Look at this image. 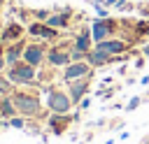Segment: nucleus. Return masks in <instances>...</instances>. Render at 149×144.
<instances>
[{
  "mask_svg": "<svg viewBox=\"0 0 149 144\" xmlns=\"http://www.w3.org/2000/svg\"><path fill=\"white\" fill-rule=\"evenodd\" d=\"M70 102H72V98H68L65 93H51L49 95V107L56 114H65L70 109Z\"/></svg>",
  "mask_w": 149,
  "mask_h": 144,
  "instance_id": "obj_2",
  "label": "nucleus"
},
{
  "mask_svg": "<svg viewBox=\"0 0 149 144\" xmlns=\"http://www.w3.org/2000/svg\"><path fill=\"white\" fill-rule=\"evenodd\" d=\"M49 60H51L54 65H68V63H70V56H68V53H61V51H51V53H49Z\"/></svg>",
  "mask_w": 149,
  "mask_h": 144,
  "instance_id": "obj_11",
  "label": "nucleus"
},
{
  "mask_svg": "<svg viewBox=\"0 0 149 144\" xmlns=\"http://www.w3.org/2000/svg\"><path fill=\"white\" fill-rule=\"evenodd\" d=\"M68 121H70L68 116H54V118H51L49 123H51V128H54V132H63V128L68 125Z\"/></svg>",
  "mask_w": 149,
  "mask_h": 144,
  "instance_id": "obj_12",
  "label": "nucleus"
},
{
  "mask_svg": "<svg viewBox=\"0 0 149 144\" xmlns=\"http://www.w3.org/2000/svg\"><path fill=\"white\" fill-rule=\"evenodd\" d=\"M26 60H28V65H37V63L42 60V49L28 46V49H26Z\"/></svg>",
  "mask_w": 149,
  "mask_h": 144,
  "instance_id": "obj_8",
  "label": "nucleus"
},
{
  "mask_svg": "<svg viewBox=\"0 0 149 144\" xmlns=\"http://www.w3.org/2000/svg\"><path fill=\"white\" fill-rule=\"evenodd\" d=\"M86 93V81H77V84H72L70 86V98L77 102V100H81V95Z\"/></svg>",
  "mask_w": 149,
  "mask_h": 144,
  "instance_id": "obj_10",
  "label": "nucleus"
},
{
  "mask_svg": "<svg viewBox=\"0 0 149 144\" xmlns=\"http://www.w3.org/2000/svg\"><path fill=\"white\" fill-rule=\"evenodd\" d=\"M144 2H149V0H144Z\"/></svg>",
  "mask_w": 149,
  "mask_h": 144,
  "instance_id": "obj_26",
  "label": "nucleus"
},
{
  "mask_svg": "<svg viewBox=\"0 0 149 144\" xmlns=\"http://www.w3.org/2000/svg\"><path fill=\"white\" fill-rule=\"evenodd\" d=\"M88 105H91V100H88V98H84V100H81V105H79V107H81V109H86V107H88Z\"/></svg>",
  "mask_w": 149,
  "mask_h": 144,
  "instance_id": "obj_21",
  "label": "nucleus"
},
{
  "mask_svg": "<svg viewBox=\"0 0 149 144\" xmlns=\"http://www.w3.org/2000/svg\"><path fill=\"white\" fill-rule=\"evenodd\" d=\"M105 144H112V142H105Z\"/></svg>",
  "mask_w": 149,
  "mask_h": 144,
  "instance_id": "obj_25",
  "label": "nucleus"
},
{
  "mask_svg": "<svg viewBox=\"0 0 149 144\" xmlns=\"http://www.w3.org/2000/svg\"><path fill=\"white\" fill-rule=\"evenodd\" d=\"M19 33H21V28H19V26H12V28L7 30V35H5V37H16Z\"/></svg>",
  "mask_w": 149,
  "mask_h": 144,
  "instance_id": "obj_17",
  "label": "nucleus"
},
{
  "mask_svg": "<svg viewBox=\"0 0 149 144\" xmlns=\"http://www.w3.org/2000/svg\"><path fill=\"white\" fill-rule=\"evenodd\" d=\"M86 72H88V65L86 63H72L65 70V79H77V77H84Z\"/></svg>",
  "mask_w": 149,
  "mask_h": 144,
  "instance_id": "obj_7",
  "label": "nucleus"
},
{
  "mask_svg": "<svg viewBox=\"0 0 149 144\" xmlns=\"http://www.w3.org/2000/svg\"><path fill=\"white\" fill-rule=\"evenodd\" d=\"M2 111H5V114H12V111H14V107H12L9 102H2Z\"/></svg>",
  "mask_w": 149,
  "mask_h": 144,
  "instance_id": "obj_18",
  "label": "nucleus"
},
{
  "mask_svg": "<svg viewBox=\"0 0 149 144\" xmlns=\"http://www.w3.org/2000/svg\"><path fill=\"white\" fill-rule=\"evenodd\" d=\"M140 102H142V100L135 95V98H130V102L126 105V109H128V111H133V109H137V105H140Z\"/></svg>",
  "mask_w": 149,
  "mask_h": 144,
  "instance_id": "obj_15",
  "label": "nucleus"
},
{
  "mask_svg": "<svg viewBox=\"0 0 149 144\" xmlns=\"http://www.w3.org/2000/svg\"><path fill=\"white\" fill-rule=\"evenodd\" d=\"M137 35H149V23H147V21L137 23Z\"/></svg>",
  "mask_w": 149,
  "mask_h": 144,
  "instance_id": "obj_16",
  "label": "nucleus"
},
{
  "mask_svg": "<svg viewBox=\"0 0 149 144\" xmlns=\"http://www.w3.org/2000/svg\"><path fill=\"white\" fill-rule=\"evenodd\" d=\"M14 81H30L33 79V65H23V67H14L9 74Z\"/></svg>",
  "mask_w": 149,
  "mask_h": 144,
  "instance_id": "obj_5",
  "label": "nucleus"
},
{
  "mask_svg": "<svg viewBox=\"0 0 149 144\" xmlns=\"http://www.w3.org/2000/svg\"><path fill=\"white\" fill-rule=\"evenodd\" d=\"M142 53H144V56H147V58H149V44H147V46H144V51H142Z\"/></svg>",
  "mask_w": 149,
  "mask_h": 144,
  "instance_id": "obj_23",
  "label": "nucleus"
},
{
  "mask_svg": "<svg viewBox=\"0 0 149 144\" xmlns=\"http://www.w3.org/2000/svg\"><path fill=\"white\" fill-rule=\"evenodd\" d=\"M88 44H91V30H86V33H81L79 37H77V44H74V49L77 51H88Z\"/></svg>",
  "mask_w": 149,
  "mask_h": 144,
  "instance_id": "obj_9",
  "label": "nucleus"
},
{
  "mask_svg": "<svg viewBox=\"0 0 149 144\" xmlns=\"http://www.w3.org/2000/svg\"><path fill=\"white\" fill-rule=\"evenodd\" d=\"M135 67H137V70L144 67V58H137V60H135Z\"/></svg>",
  "mask_w": 149,
  "mask_h": 144,
  "instance_id": "obj_20",
  "label": "nucleus"
},
{
  "mask_svg": "<svg viewBox=\"0 0 149 144\" xmlns=\"http://www.w3.org/2000/svg\"><path fill=\"white\" fill-rule=\"evenodd\" d=\"M95 49H100V51H105L109 56H116V53L126 51V42H121V39H102V42H98Z\"/></svg>",
  "mask_w": 149,
  "mask_h": 144,
  "instance_id": "obj_3",
  "label": "nucleus"
},
{
  "mask_svg": "<svg viewBox=\"0 0 149 144\" xmlns=\"http://www.w3.org/2000/svg\"><path fill=\"white\" fill-rule=\"evenodd\" d=\"M16 107H19L21 111H26V114H35V111L40 109L37 100H35V98H28V95H19V98H16Z\"/></svg>",
  "mask_w": 149,
  "mask_h": 144,
  "instance_id": "obj_4",
  "label": "nucleus"
},
{
  "mask_svg": "<svg viewBox=\"0 0 149 144\" xmlns=\"http://www.w3.org/2000/svg\"><path fill=\"white\" fill-rule=\"evenodd\" d=\"M109 60H112V56L105 53V51H100V49H93V51L88 53V63H91V65H98V67H100V65H107Z\"/></svg>",
  "mask_w": 149,
  "mask_h": 144,
  "instance_id": "obj_6",
  "label": "nucleus"
},
{
  "mask_svg": "<svg viewBox=\"0 0 149 144\" xmlns=\"http://www.w3.org/2000/svg\"><path fill=\"white\" fill-rule=\"evenodd\" d=\"M12 125H14V128H23V121H21V118H14Z\"/></svg>",
  "mask_w": 149,
  "mask_h": 144,
  "instance_id": "obj_19",
  "label": "nucleus"
},
{
  "mask_svg": "<svg viewBox=\"0 0 149 144\" xmlns=\"http://www.w3.org/2000/svg\"><path fill=\"white\" fill-rule=\"evenodd\" d=\"M114 30V21H109V19H98L95 23H93V28H91V37L95 39V42H102V39H107V35Z\"/></svg>",
  "mask_w": 149,
  "mask_h": 144,
  "instance_id": "obj_1",
  "label": "nucleus"
},
{
  "mask_svg": "<svg viewBox=\"0 0 149 144\" xmlns=\"http://www.w3.org/2000/svg\"><path fill=\"white\" fill-rule=\"evenodd\" d=\"M140 16H144V19H149V9H140Z\"/></svg>",
  "mask_w": 149,
  "mask_h": 144,
  "instance_id": "obj_22",
  "label": "nucleus"
},
{
  "mask_svg": "<svg viewBox=\"0 0 149 144\" xmlns=\"http://www.w3.org/2000/svg\"><path fill=\"white\" fill-rule=\"evenodd\" d=\"M30 33H33V35H42V37H54V35H56L51 28H47V26H37V23L30 28Z\"/></svg>",
  "mask_w": 149,
  "mask_h": 144,
  "instance_id": "obj_13",
  "label": "nucleus"
},
{
  "mask_svg": "<svg viewBox=\"0 0 149 144\" xmlns=\"http://www.w3.org/2000/svg\"><path fill=\"white\" fill-rule=\"evenodd\" d=\"M116 2H119V0H107V5H116Z\"/></svg>",
  "mask_w": 149,
  "mask_h": 144,
  "instance_id": "obj_24",
  "label": "nucleus"
},
{
  "mask_svg": "<svg viewBox=\"0 0 149 144\" xmlns=\"http://www.w3.org/2000/svg\"><path fill=\"white\" fill-rule=\"evenodd\" d=\"M65 21H68V12L61 14V16H51V19H49V26H63Z\"/></svg>",
  "mask_w": 149,
  "mask_h": 144,
  "instance_id": "obj_14",
  "label": "nucleus"
}]
</instances>
